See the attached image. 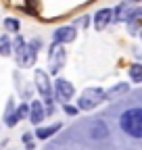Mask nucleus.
<instances>
[{
    "label": "nucleus",
    "instance_id": "nucleus-18",
    "mask_svg": "<svg viewBox=\"0 0 142 150\" xmlns=\"http://www.w3.org/2000/svg\"><path fill=\"white\" fill-rule=\"evenodd\" d=\"M140 38H142V31H140Z\"/></svg>",
    "mask_w": 142,
    "mask_h": 150
},
{
    "label": "nucleus",
    "instance_id": "nucleus-4",
    "mask_svg": "<svg viewBox=\"0 0 142 150\" xmlns=\"http://www.w3.org/2000/svg\"><path fill=\"white\" fill-rule=\"evenodd\" d=\"M65 65V50L61 48V44H52L50 48V71L59 73Z\"/></svg>",
    "mask_w": 142,
    "mask_h": 150
},
{
    "label": "nucleus",
    "instance_id": "nucleus-17",
    "mask_svg": "<svg viewBox=\"0 0 142 150\" xmlns=\"http://www.w3.org/2000/svg\"><path fill=\"white\" fill-rule=\"evenodd\" d=\"M77 110H80V108L71 106V104H65V112H67V115H77Z\"/></svg>",
    "mask_w": 142,
    "mask_h": 150
},
{
    "label": "nucleus",
    "instance_id": "nucleus-13",
    "mask_svg": "<svg viewBox=\"0 0 142 150\" xmlns=\"http://www.w3.org/2000/svg\"><path fill=\"white\" fill-rule=\"evenodd\" d=\"M13 52V46H11V40H9V38H0V54H2V56H9Z\"/></svg>",
    "mask_w": 142,
    "mask_h": 150
},
{
    "label": "nucleus",
    "instance_id": "nucleus-12",
    "mask_svg": "<svg viewBox=\"0 0 142 150\" xmlns=\"http://www.w3.org/2000/svg\"><path fill=\"white\" fill-rule=\"evenodd\" d=\"M130 79H132V81H136V83H138V81H142V65H138V63H136V65H132V67H130Z\"/></svg>",
    "mask_w": 142,
    "mask_h": 150
},
{
    "label": "nucleus",
    "instance_id": "nucleus-9",
    "mask_svg": "<svg viewBox=\"0 0 142 150\" xmlns=\"http://www.w3.org/2000/svg\"><path fill=\"white\" fill-rule=\"evenodd\" d=\"M44 117H46V112H44L42 102H40V100H33V102L29 104V121H31L33 125H38Z\"/></svg>",
    "mask_w": 142,
    "mask_h": 150
},
{
    "label": "nucleus",
    "instance_id": "nucleus-11",
    "mask_svg": "<svg viewBox=\"0 0 142 150\" xmlns=\"http://www.w3.org/2000/svg\"><path fill=\"white\" fill-rule=\"evenodd\" d=\"M59 129H61V123H55V125H50V127H40L38 131H36V138H38V140H46V138H50Z\"/></svg>",
    "mask_w": 142,
    "mask_h": 150
},
{
    "label": "nucleus",
    "instance_id": "nucleus-15",
    "mask_svg": "<svg viewBox=\"0 0 142 150\" xmlns=\"http://www.w3.org/2000/svg\"><path fill=\"white\" fill-rule=\"evenodd\" d=\"M23 48H25V42H23V38H21V35H17V38H15V42H13V50L17 52V56H19V54L23 52Z\"/></svg>",
    "mask_w": 142,
    "mask_h": 150
},
{
    "label": "nucleus",
    "instance_id": "nucleus-1",
    "mask_svg": "<svg viewBox=\"0 0 142 150\" xmlns=\"http://www.w3.org/2000/svg\"><path fill=\"white\" fill-rule=\"evenodd\" d=\"M121 129L132 138H142V108H128L119 121Z\"/></svg>",
    "mask_w": 142,
    "mask_h": 150
},
{
    "label": "nucleus",
    "instance_id": "nucleus-14",
    "mask_svg": "<svg viewBox=\"0 0 142 150\" xmlns=\"http://www.w3.org/2000/svg\"><path fill=\"white\" fill-rule=\"evenodd\" d=\"M4 27L9 29V31H13V33H17L19 31V21H17V19H4Z\"/></svg>",
    "mask_w": 142,
    "mask_h": 150
},
{
    "label": "nucleus",
    "instance_id": "nucleus-6",
    "mask_svg": "<svg viewBox=\"0 0 142 150\" xmlns=\"http://www.w3.org/2000/svg\"><path fill=\"white\" fill-rule=\"evenodd\" d=\"M36 88H38V92L42 94L44 98H50L52 86H50V79H48L46 71H36Z\"/></svg>",
    "mask_w": 142,
    "mask_h": 150
},
{
    "label": "nucleus",
    "instance_id": "nucleus-7",
    "mask_svg": "<svg viewBox=\"0 0 142 150\" xmlns=\"http://www.w3.org/2000/svg\"><path fill=\"white\" fill-rule=\"evenodd\" d=\"M55 88H57V96L61 98V100H71V96H73V86H71L67 79H63V77H59L57 81H55Z\"/></svg>",
    "mask_w": 142,
    "mask_h": 150
},
{
    "label": "nucleus",
    "instance_id": "nucleus-3",
    "mask_svg": "<svg viewBox=\"0 0 142 150\" xmlns=\"http://www.w3.org/2000/svg\"><path fill=\"white\" fill-rule=\"evenodd\" d=\"M40 44H42L40 40H31L29 44H25L23 52L17 56V61H19V65H21V67H31V65L36 63V52H38Z\"/></svg>",
    "mask_w": 142,
    "mask_h": 150
},
{
    "label": "nucleus",
    "instance_id": "nucleus-5",
    "mask_svg": "<svg viewBox=\"0 0 142 150\" xmlns=\"http://www.w3.org/2000/svg\"><path fill=\"white\" fill-rule=\"evenodd\" d=\"M73 40H75V27H71V25L59 27L52 33V44H69Z\"/></svg>",
    "mask_w": 142,
    "mask_h": 150
},
{
    "label": "nucleus",
    "instance_id": "nucleus-16",
    "mask_svg": "<svg viewBox=\"0 0 142 150\" xmlns=\"http://www.w3.org/2000/svg\"><path fill=\"white\" fill-rule=\"evenodd\" d=\"M128 83H119V86H115L113 90H109V94H107V96H113V94H121V92H128Z\"/></svg>",
    "mask_w": 142,
    "mask_h": 150
},
{
    "label": "nucleus",
    "instance_id": "nucleus-8",
    "mask_svg": "<svg viewBox=\"0 0 142 150\" xmlns=\"http://www.w3.org/2000/svg\"><path fill=\"white\" fill-rule=\"evenodd\" d=\"M111 21H113V11H111V8H102V11H98L96 17H94V27H96L98 31H102Z\"/></svg>",
    "mask_w": 142,
    "mask_h": 150
},
{
    "label": "nucleus",
    "instance_id": "nucleus-2",
    "mask_svg": "<svg viewBox=\"0 0 142 150\" xmlns=\"http://www.w3.org/2000/svg\"><path fill=\"white\" fill-rule=\"evenodd\" d=\"M107 96V92L100 90V88H88L82 92V96L77 100V108H84V110H90L94 106H98Z\"/></svg>",
    "mask_w": 142,
    "mask_h": 150
},
{
    "label": "nucleus",
    "instance_id": "nucleus-10",
    "mask_svg": "<svg viewBox=\"0 0 142 150\" xmlns=\"http://www.w3.org/2000/svg\"><path fill=\"white\" fill-rule=\"evenodd\" d=\"M107 136H109V127H107L102 121H94L90 125V138L92 140H102Z\"/></svg>",
    "mask_w": 142,
    "mask_h": 150
}]
</instances>
